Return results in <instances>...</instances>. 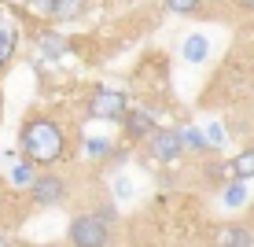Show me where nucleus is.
Listing matches in <instances>:
<instances>
[{"label":"nucleus","instance_id":"1","mask_svg":"<svg viewBox=\"0 0 254 247\" xmlns=\"http://www.w3.org/2000/svg\"><path fill=\"white\" fill-rule=\"evenodd\" d=\"M19 155L37 166H56L66 159V133L52 114H30L19 129Z\"/></svg>","mask_w":254,"mask_h":247},{"label":"nucleus","instance_id":"2","mask_svg":"<svg viewBox=\"0 0 254 247\" xmlns=\"http://www.w3.org/2000/svg\"><path fill=\"white\" fill-rule=\"evenodd\" d=\"M111 222H103L96 210L74 214L66 225V247H111Z\"/></svg>","mask_w":254,"mask_h":247},{"label":"nucleus","instance_id":"3","mask_svg":"<svg viewBox=\"0 0 254 247\" xmlns=\"http://www.w3.org/2000/svg\"><path fill=\"white\" fill-rule=\"evenodd\" d=\"M126 114H129V96L122 92V89H92L89 92V100H85V118L89 122H126Z\"/></svg>","mask_w":254,"mask_h":247},{"label":"nucleus","instance_id":"4","mask_svg":"<svg viewBox=\"0 0 254 247\" xmlns=\"http://www.w3.org/2000/svg\"><path fill=\"white\" fill-rule=\"evenodd\" d=\"M22 19H26V7L0 0V74L11 67L15 52L22 45Z\"/></svg>","mask_w":254,"mask_h":247},{"label":"nucleus","instance_id":"5","mask_svg":"<svg viewBox=\"0 0 254 247\" xmlns=\"http://www.w3.org/2000/svg\"><path fill=\"white\" fill-rule=\"evenodd\" d=\"M147 152H151L155 163L170 166L185 155V140H181V129H159L151 140H147Z\"/></svg>","mask_w":254,"mask_h":247},{"label":"nucleus","instance_id":"6","mask_svg":"<svg viewBox=\"0 0 254 247\" xmlns=\"http://www.w3.org/2000/svg\"><path fill=\"white\" fill-rule=\"evenodd\" d=\"M30 199L37 207H59L66 199V181L56 173H37V181L30 184Z\"/></svg>","mask_w":254,"mask_h":247},{"label":"nucleus","instance_id":"7","mask_svg":"<svg viewBox=\"0 0 254 247\" xmlns=\"http://www.w3.org/2000/svg\"><path fill=\"white\" fill-rule=\"evenodd\" d=\"M122 129H126V137L133 140V144H144V140H151L155 133H159V118H155V111L129 107L126 122H122Z\"/></svg>","mask_w":254,"mask_h":247},{"label":"nucleus","instance_id":"8","mask_svg":"<svg viewBox=\"0 0 254 247\" xmlns=\"http://www.w3.org/2000/svg\"><path fill=\"white\" fill-rule=\"evenodd\" d=\"M214 247H254V229L243 222H225L214 233Z\"/></svg>","mask_w":254,"mask_h":247},{"label":"nucleus","instance_id":"9","mask_svg":"<svg viewBox=\"0 0 254 247\" xmlns=\"http://www.w3.org/2000/svg\"><path fill=\"white\" fill-rule=\"evenodd\" d=\"M181 59L191 67H203L206 59H210V41H206V33H188L185 41H181Z\"/></svg>","mask_w":254,"mask_h":247},{"label":"nucleus","instance_id":"10","mask_svg":"<svg viewBox=\"0 0 254 247\" xmlns=\"http://www.w3.org/2000/svg\"><path fill=\"white\" fill-rule=\"evenodd\" d=\"M37 45H41V56H45V59H52V63H59V59L66 56L70 41L63 37V33H56V30H41V33H37Z\"/></svg>","mask_w":254,"mask_h":247},{"label":"nucleus","instance_id":"11","mask_svg":"<svg viewBox=\"0 0 254 247\" xmlns=\"http://www.w3.org/2000/svg\"><path fill=\"white\" fill-rule=\"evenodd\" d=\"M7 181H11V188H26L30 192V184L37 181V163H30V159H15L11 170H7Z\"/></svg>","mask_w":254,"mask_h":247},{"label":"nucleus","instance_id":"12","mask_svg":"<svg viewBox=\"0 0 254 247\" xmlns=\"http://www.w3.org/2000/svg\"><path fill=\"white\" fill-rule=\"evenodd\" d=\"M181 140H185V152H191V155H210L214 152L210 137L203 129H195V126H181Z\"/></svg>","mask_w":254,"mask_h":247},{"label":"nucleus","instance_id":"13","mask_svg":"<svg viewBox=\"0 0 254 247\" xmlns=\"http://www.w3.org/2000/svg\"><path fill=\"white\" fill-rule=\"evenodd\" d=\"M81 144H85V155L89 159H111L115 155V140H107V137H85Z\"/></svg>","mask_w":254,"mask_h":247},{"label":"nucleus","instance_id":"14","mask_svg":"<svg viewBox=\"0 0 254 247\" xmlns=\"http://www.w3.org/2000/svg\"><path fill=\"white\" fill-rule=\"evenodd\" d=\"M232 166H236V181H251L254 177V144L243 148V152L232 159Z\"/></svg>","mask_w":254,"mask_h":247},{"label":"nucleus","instance_id":"15","mask_svg":"<svg viewBox=\"0 0 254 247\" xmlns=\"http://www.w3.org/2000/svg\"><path fill=\"white\" fill-rule=\"evenodd\" d=\"M247 199H251L247 181H232V184H225V192H221V203H225V207H243Z\"/></svg>","mask_w":254,"mask_h":247},{"label":"nucleus","instance_id":"16","mask_svg":"<svg viewBox=\"0 0 254 247\" xmlns=\"http://www.w3.org/2000/svg\"><path fill=\"white\" fill-rule=\"evenodd\" d=\"M56 11H59V0H26V15H33V19L56 22Z\"/></svg>","mask_w":254,"mask_h":247},{"label":"nucleus","instance_id":"17","mask_svg":"<svg viewBox=\"0 0 254 247\" xmlns=\"http://www.w3.org/2000/svg\"><path fill=\"white\" fill-rule=\"evenodd\" d=\"M89 0H59V11H56V22H74L85 15Z\"/></svg>","mask_w":254,"mask_h":247},{"label":"nucleus","instance_id":"18","mask_svg":"<svg viewBox=\"0 0 254 247\" xmlns=\"http://www.w3.org/2000/svg\"><path fill=\"white\" fill-rule=\"evenodd\" d=\"M206 0H162V7L170 15H203Z\"/></svg>","mask_w":254,"mask_h":247},{"label":"nucleus","instance_id":"19","mask_svg":"<svg viewBox=\"0 0 254 247\" xmlns=\"http://www.w3.org/2000/svg\"><path fill=\"white\" fill-rule=\"evenodd\" d=\"M206 137H210V144H214V152H217V148H225V140H229V133H225L221 122H210V126H206Z\"/></svg>","mask_w":254,"mask_h":247},{"label":"nucleus","instance_id":"20","mask_svg":"<svg viewBox=\"0 0 254 247\" xmlns=\"http://www.w3.org/2000/svg\"><path fill=\"white\" fill-rule=\"evenodd\" d=\"M96 214H100L103 222H111V225L118 222V210H115V203H100V210H96Z\"/></svg>","mask_w":254,"mask_h":247},{"label":"nucleus","instance_id":"21","mask_svg":"<svg viewBox=\"0 0 254 247\" xmlns=\"http://www.w3.org/2000/svg\"><path fill=\"white\" fill-rule=\"evenodd\" d=\"M232 7H240V11H254V0H229Z\"/></svg>","mask_w":254,"mask_h":247},{"label":"nucleus","instance_id":"22","mask_svg":"<svg viewBox=\"0 0 254 247\" xmlns=\"http://www.w3.org/2000/svg\"><path fill=\"white\" fill-rule=\"evenodd\" d=\"M0 247H15L11 240H7V236H0Z\"/></svg>","mask_w":254,"mask_h":247},{"label":"nucleus","instance_id":"23","mask_svg":"<svg viewBox=\"0 0 254 247\" xmlns=\"http://www.w3.org/2000/svg\"><path fill=\"white\" fill-rule=\"evenodd\" d=\"M0 118H4V92H0Z\"/></svg>","mask_w":254,"mask_h":247}]
</instances>
